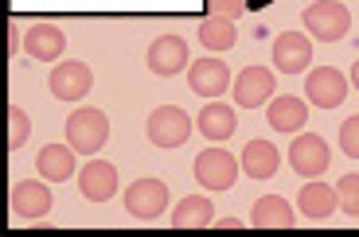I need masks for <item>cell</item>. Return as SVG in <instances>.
Wrapping results in <instances>:
<instances>
[{
    "label": "cell",
    "instance_id": "14",
    "mask_svg": "<svg viewBox=\"0 0 359 237\" xmlns=\"http://www.w3.org/2000/svg\"><path fill=\"white\" fill-rule=\"evenodd\" d=\"M79 191L86 202H109L117 191V167L109 159H90L79 171Z\"/></svg>",
    "mask_w": 359,
    "mask_h": 237
},
{
    "label": "cell",
    "instance_id": "24",
    "mask_svg": "<svg viewBox=\"0 0 359 237\" xmlns=\"http://www.w3.org/2000/svg\"><path fill=\"white\" fill-rule=\"evenodd\" d=\"M32 136V121L20 106H8V152H20L24 141Z\"/></svg>",
    "mask_w": 359,
    "mask_h": 237
},
{
    "label": "cell",
    "instance_id": "19",
    "mask_svg": "<svg viewBox=\"0 0 359 237\" xmlns=\"http://www.w3.org/2000/svg\"><path fill=\"white\" fill-rule=\"evenodd\" d=\"M74 156H79V152H74L71 144H43L39 156H36L39 175H43L47 183H67V179L74 175Z\"/></svg>",
    "mask_w": 359,
    "mask_h": 237
},
{
    "label": "cell",
    "instance_id": "13",
    "mask_svg": "<svg viewBox=\"0 0 359 237\" xmlns=\"http://www.w3.org/2000/svg\"><path fill=\"white\" fill-rule=\"evenodd\" d=\"M234 101L243 109H258L273 101V71L266 66H246L238 78H234Z\"/></svg>",
    "mask_w": 359,
    "mask_h": 237
},
{
    "label": "cell",
    "instance_id": "29",
    "mask_svg": "<svg viewBox=\"0 0 359 237\" xmlns=\"http://www.w3.org/2000/svg\"><path fill=\"white\" fill-rule=\"evenodd\" d=\"M351 86L359 89V62H355V66H351Z\"/></svg>",
    "mask_w": 359,
    "mask_h": 237
},
{
    "label": "cell",
    "instance_id": "1",
    "mask_svg": "<svg viewBox=\"0 0 359 237\" xmlns=\"http://www.w3.org/2000/svg\"><path fill=\"white\" fill-rule=\"evenodd\" d=\"M109 141V117L102 113V109H74L71 121H67V144H71L79 156H94V152H102Z\"/></svg>",
    "mask_w": 359,
    "mask_h": 237
},
{
    "label": "cell",
    "instance_id": "4",
    "mask_svg": "<svg viewBox=\"0 0 359 237\" xmlns=\"http://www.w3.org/2000/svg\"><path fill=\"white\" fill-rule=\"evenodd\" d=\"M191 129H196V121L180 106H161L149 113V141L156 148H180V144H188Z\"/></svg>",
    "mask_w": 359,
    "mask_h": 237
},
{
    "label": "cell",
    "instance_id": "3",
    "mask_svg": "<svg viewBox=\"0 0 359 237\" xmlns=\"http://www.w3.org/2000/svg\"><path fill=\"white\" fill-rule=\"evenodd\" d=\"M191 171H196V183L207 187V191H231L238 171H243V164H238V156H231L223 148H207L196 156Z\"/></svg>",
    "mask_w": 359,
    "mask_h": 237
},
{
    "label": "cell",
    "instance_id": "27",
    "mask_svg": "<svg viewBox=\"0 0 359 237\" xmlns=\"http://www.w3.org/2000/svg\"><path fill=\"white\" fill-rule=\"evenodd\" d=\"M211 16H223V20H238L246 12V0H203Z\"/></svg>",
    "mask_w": 359,
    "mask_h": 237
},
{
    "label": "cell",
    "instance_id": "12",
    "mask_svg": "<svg viewBox=\"0 0 359 237\" xmlns=\"http://www.w3.org/2000/svg\"><path fill=\"white\" fill-rule=\"evenodd\" d=\"M313 62V39L305 31H281L273 39V66L281 74H301Z\"/></svg>",
    "mask_w": 359,
    "mask_h": 237
},
{
    "label": "cell",
    "instance_id": "6",
    "mask_svg": "<svg viewBox=\"0 0 359 237\" xmlns=\"http://www.w3.org/2000/svg\"><path fill=\"white\" fill-rule=\"evenodd\" d=\"M328 164H332L328 141H324V136H316V132H301V136L289 144V167H293L297 175L316 179V175H324V171H328Z\"/></svg>",
    "mask_w": 359,
    "mask_h": 237
},
{
    "label": "cell",
    "instance_id": "25",
    "mask_svg": "<svg viewBox=\"0 0 359 237\" xmlns=\"http://www.w3.org/2000/svg\"><path fill=\"white\" fill-rule=\"evenodd\" d=\"M336 194H340V210L348 214V218H359V175H344L340 183H336Z\"/></svg>",
    "mask_w": 359,
    "mask_h": 237
},
{
    "label": "cell",
    "instance_id": "26",
    "mask_svg": "<svg viewBox=\"0 0 359 237\" xmlns=\"http://www.w3.org/2000/svg\"><path fill=\"white\" fill-rule=\"evenodd\" d=\"M340 152L348 159H359V113H351L348 121L340 124Z\"/></svg>",
    "mask_w": 359,
    "mask_h": 237
},
{
    "label": "cell",
    "instance_id": "23",
    "mask_svg": "<svg viewBox=\"0 0 359 237\" xmlns=\"http://www.w3.org/2000/svg\"><path fill=\"white\" fill-rule=\"evenodd\" d=\"M199 43L207 51H231L238 43V31H234V20H223V16H211L199 24Z\"/></svg>",
    "mask_w": 359,
    "mask_h": 237
},
{
    "label": "cell",
    "instance_id": "20",
    "mask_svg": "<svg viewBox=\"0 0 359 237\" xmlns=\"http://www.w3.org/2000/svg\"><path fill=\"white\" fill-rule=\"evenodd\" d=\"M297 206H301L305 218H313L316 226H320V222H328V218H332V210L340 206V194H336V187H324V183H316V179H313V183L301 187Z\"/></svg>",
    "mask_w": 359,
    "mask_h": 237
},
{
    "label": "cell",
    "instance_id": "8",
    "mask_svg": "<svg viewBox=\"0 0 359 237\" xmlns=\"http://www.w3.org/2000/svg\"><path fill=\"white\" fill-rule=\"evenodd\" d=\"M191 59H188V43L180 36H161L149 43V71L156 78H176L180 71H188Z\"/></svg>",
    "mask_w": 359,
    "mask_h": 237
},
{
    "label": "cell",
    "instance_id": "18",
    "mask_svg": "<svg viewBox=\"0 0 359 237\" xmlns=\"http://www.w3.org/2000/svg\"><path fill=\"white\" fill-rule=\"evenodd\" d=\"M250 226L254 229H293L297 226V214L281 194H266V199L254 202L250 210Z\"/></svg>",
    "mask_w": 359,
    "mask_h": 237
},
{
    "label": "cell",
    "instance_id": "15",
    "mask_svg": "<svg viewBox=\"0 0 359 237\" xmlns=\"http://www.w3.org/2000/svg\"><path fill=\"white\" fill-rule=\"evenodd\" d=\"M266 121L273 132H301L309 124V106L293 94H281L266 106Z\"/></svg>",
    "mask_w": 359,
    "mask_h": 237
},
{
    "label": "cell",
    "instance_id": "11",
    "mask_svg": "<svg viewBox=\"0 0 359 237\" xmlns=\"http://www.w3.org/2000/svg\"><path fill=\"white\" fill-rule=\"evenodd\" d=\"M188 86H191V94H199V97H219L234 86V74H231V66L219 62V59H196L188 66Z\"/></svg>",
    "mask_w": 359,
    "mask_h": 237
},
{
    "label": "cell",
    "instance_id": "2",
    "mask_svg": "<svg viewBox=\"0 0 359 237\" xmlns=\"http://www.w3.org/2000/svg\"><path fill=\"white\" fill-rule=\"evenodd\" d=\"M301 24H305V31L313 39H320V43H340V39L351 31V12H348V4H340V0H316V4L305 8Z\"/></svg>",
    "mask_w": 359,
    "mask_h": 237
},
{
    "label": "cell",
    "instance_id": "9",
    "mask_svg": "<svg viewBox=\"0 0 359 237\" xmlns=\"http://www.w3.org/2000/svg\"><path fill=\"white\" fill-rule=\"evenodd\" d=\"M12 210H16V218H27V222H39L51 214V187H47V179H20L16 187H12Z\"/></svg>",
    "mask_w": 359,
    "mask_h": 237
},
{
    "label": "cell",
    "instance_id": "22",
    "mask_svg": "<svg viewBox=\"0 0 359 237\" xmlns=\"http://www.w3.org/2000/svg\"><path fill=\"white\" fill-rule=\"evenodd\" d=\"M215 222V206L207 194H188V199L176 202L172 210V229H203Z\"/></svg>",
    "mask_w": 359,
    "mask_h": 237
},
{
    "label": "cell",
    "instance_id": "28",
    "mask_svg": "<svg viewBox=\"0 0 359 237\" xmlns=\"http://www.w3.org/2000/svg\"><path fill=\"white\" fill-rule=\"evenodd\" d=\"M16 51H20V36H16V27H8V59H12Z\"/></svg>",
    "mask_w": 359,
    "mask_h": 237
},
{
    "label": "cell",
    "instance_id": "21",
    "mask_svg": "<svg viewBox=\"0 0 359 237\" xmlns=\"http://www.w3.org/2000/svg\"><path fill=\"white\" fill-rule=\"evenodd\" d=\"M238 164H243V171L250 179H273L281 167V152L269 141H250L243 148V156H238Z\"/></svg>",
    "mask_w": 359,
    "mask_h": 237
},
{
    "label": "cell",
    "instance_id": "10",
    "mask_svg": "<svg viewBox=\"0 0 359 237\" xmlns=\"http://www.w3.org/2000/svg\"><path fill=\"white\" fill-rule=\"evenodd\" d=\"M305 94H309V101L320 106V109L344 106V97H348V74L336 71V66H320V71H313L305 78Z\"/></svg>",
    "mask_w": 359,
    "mask_h": 237
},
{
    "label": "cell",
    "instance_id": "7",
    "mask_svg": "<svg viewBox=\"0 0 359 237\" xmlns=\"http://www.w3.org/2000/svg\"><path fill=\"white\" fill-rule=\"evenodd\" d=\"M164 206H168V183H164V179H137L126 191V210L141 222L161 218Z\"/></svg>",
    "mask_w": 359,
    "mask_h": 237
},
{
    "label": "cell",
    "instance_id": "17",
    "mask_svg": "<svg viewBox=\"0 0 359 237\" xmlns=\"http://www.w3.org/2000/svg\"><path fill=\"white\" fill-rule=\"evenodd\" d=\"M196 129L203 132L207 141H231L234 136V129H238V117H234V109L231 106H223V101H207L203 109H199V117H196Z\"/></svg>",
    "mask_w": 359,
    "mask_h": 237
},
{
    "label": "cell",
    "instance_id": "16",
    "mask_svg": "<svg viewBox=\"0 0 359 237\" xmlns=\"http://www.w3.org/2000/svg\"><path fill=\"white\" fill-rule=\"evenodd\" d=\"M24 51L36 62H55L67 51V36L55 24H36L32 31H24Z\"/></svg>",
    "mask_w": 359,
    "mask_h": 237
},
{
    "label": "cell",
    "instance_id": "5",
    "mask_svg": "<svg viewBox=\"0 0 359 237\" xmlns=\"http://www.w3.org/2000/svg\"><path fill=\"white\" fill-rule=\"evenodd\" d=\"M47 89H51L55 101H82V97L94 89V71L79 59L55 62V71L47 74Z\"/></svg>",
    "mask_w": 359,
    "mask_h": 237
}]
</instances>
